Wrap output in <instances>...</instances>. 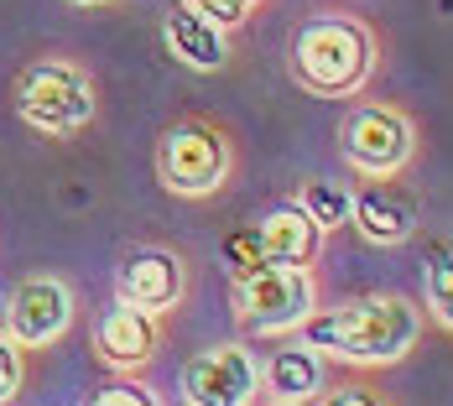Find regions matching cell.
<instances>
[{
    "mask_svg": "<svg viewBox=\"0 0 453 406\" xmlns=\"http://www.w3.org/2000/svg\"><path fill=\"white\" fill-rule=\"evenodd\" d=\"M162 47L193 73H219L229 68V37L225 27H214L209 16H198L193 5H167L162 11Z\"/></svg>",
    "mask_w": 453,
    "mask_h": 406,
    "instance_id": "cell-13",
    "label": "cell"
},
{
    "mask_svg": "<svg viewBox=\"0 0 453 406\" xmlns=\"http://www.w3.org/2000/svg\"><path fill=\"white\" fill-rule=\"evenodd\" d=\"M323 308L318 297V276L313 266H256L245 276H229V313L240 323V333H292L297 323Z\"/></svg>",
    "mask_w": 453,
    "mask_h": 406,
    "instance_id": "cell-5",
    "label": "cell"
},
{
    "mask_svg": "<svg viewBox=\"0 0 453 406\" xmlns=\"http://www.w3.org/2000/svg\"><path fill=\"white\" fill-rule=\"evenodd\" d=\"M375 68H380V37L349 11L308 16L287 42V73L313 99H355L360 89H370Z\"/></svg>",
    "mask_w": 453,
    "mask_h": 406,
    "instance_id": "cell-2",
    "label": "cell"
},
{
    "mask_svg": "<svg viewBox=\"0 0 453 406\" xmlns=\"http://www.w3.org/2000/svg\"><path fill=\"white\" fill-rule=\"evenodd\" d=\"M115 297L157 318L178 313L188 297V261L173 245H131L115 266Z\"/></svg>",
    "mask_w": 453,
    "mask_h": 406,
    "instance_id": "cell-9",
    "label": "cell"
},
{
    "mask_svg": "<svg viewBox=\"0 0 453 406\" xmlns=\"http://www.w3.org/2000/svg\"><path fill=\"white\" fill-rule=\"evenodd\" d=\"M182 5H193L198 16H209V21L225 27V32L245 27V21H256V16L266 11V0H182Z\"/></svg>",
    "mask_w": 453,
    "mask_h": 406,
    "instance_id": "cell-17",
    "label": "cell"
},
{
    "mask_svg": "<svg viewBox=\"0 0 453 406\" xmlns=\"http://www.w3.org/2000/svg\"><path fill=\"white\" fill-rule=\"evenodd\" d=\"M79 318V303H73V287L63 276H21L11 287V303H5V333L21 344V349H47L58 344Z\"/></svg>",
    "mask_w": 453,
    "mask_h": 406,
    "instance_id": "cell-8",
    "label": "cell"
},
{
    "mask_svg": "<svg viewBox=\"0 0 453 406\" xmlns=\"http://www.w3.org/2000/svg\"><path fill=\"white\" fill-rule=\"evenodd\" d=\"M162 396L146 391L136 380H120V386H94L89 391V406H157Z\"/></svg>",
    "mask_w": 453,
    "mask_h": 406,
    "instance_id": "cell-20",
    "label": "cell"
},
{
    "mask_svg": "<svg viewBox=\"0 0 453 406\" xmlns=\"http://www.w3.org/2000/svg\"><path fill=\"white\" fill-rule=\"evenodd\" d=\"M349 225L360 229L365 245L402 250L422 229V198L402 178H355V214Z\"/></svg>",
    "mask_w": 453,
    "mask_h": 406,
    "instance_id": "cell-10",
    "label": "cell"
},
{
    "mask_svg": "<svg viewBox=\"0 0 453 406\" xmlns=\"http://www.w3.org/2000/svg\"><path fill=\"white\" fill-rule=\"evenodd\" d=\"M234 167H240L234 135L214 115H178L157 135V182L173 198H188V203L219 198L234 182Z\"/></svg>",
    "mask_w": 453,
    "mask_h": 406,
    "instance_id": "cell-3",
    "label": "cell"
},
{
    "mask_svg": "<svg viewBox=\"0 0 453 406\" xmlns=\"http://www.w3.org/2000/svg\"><path fill=\"white\" fill-rule=\"evenodd\" d=\"M21 380H27V349L11 333H0V406L21 396Z\"/></svg>",
    "mask_w": 453,
    "mask_h": 406,
    "instance_id": "cell-18",
    "label": "cell"
},
{
    "mask_svg": "<svg viewBox=\"0 0 453 406\" xmlns=\"http://www.w3.org/2000/svg\"><path fill=\"white\" fill-rule=\"evenodd\" d=\"M162 349V318L131 308L126 297H110L94 318V360L115 375H141Z\"/></svg>",
    "mask_w": 453,
    "mask_h": 406,
    "instance_id": "cell-11",
    "label": "cell"
},
{
    "mask_svg": "<svg viewBox=\"0 0 453 406\" xmlns=\"http://www.w3.org/2000/svg\"><path fill=\"white\" fill-rule=\"evenodd\" d=\"M297 203H303V214L328 234V229L349 225V214H355V188L339 182V178H308L297 188Z\"/></svg>",
    "mask_w": 453,
    "mask_h": 406,
    "instance_id": "cell-15",
    "label": "cell"
},
{
    "mask_svg": "<svg viewBox=\"0 0 453 406\" xmlns=\"http://www.w3.org/2000/svg\"><path fill=\"white\" fill-rule=\"evenodd\" d=\"M292 333H303L339 364L386 370V364H402L422 344V308L402 292H365L339 308H318Z\"/></svg>",
    "mask_w": 453,
    "mask_h": 406,
    "instance_id": "cell-1",
    "label": "cell"
},
{
    "mask_svg": "<svg viewBox=\"0 0 453 406\" xmlns=\"http://www.w3.org/2000/svg\"><path fill=\"white\" fill-rule=\"evenodd\" d=\"M422 313L453 333V245H433L422 256Z\"/></svg>",
    "mask_w": 453,
    "mask_h": 406,
    "instance_id": "cell-16",
    "label": "cell"
},
{
    "mask_svg": "<svg viewBox=\"0 0 453 406\" xmlns=\"http://www.w3.org/2000/svg\"><path fill=\"white\" fill-rule=\"evenodd\" d=\"M68 5H84V11H110V5H120V0H68Z\"/></svg>",
    "mask_w": 453,
    "mask_h": 406,
    "instance_id": "cell-22",
    "label": "cell"
},
{
    "mask_svg": "<svg viewBox=\"0 0 453 406\" xmlns=\"http://www.w3.org/2000/svg\"><path fill=\"white\" fill-rule=\"evenodd\" d=\"M182 402L188 406H250L261 402V355L245 339L198 349L182 364Z\"/></svg>",
    "mask_w": 453,
    "mask_h": 406,
    "instance_id": "cell-7",
    "label": "cell"
},
{
    "mask_svg": "<svg viewBox=\"0 0 453 406\" xmlns=\"http://www.w3.org/2000/svg\"><path fill=\"white\" fill-rule=\"evenodd\" d=\"M323 406H380L386 402V391H375V386H323Z\"/></svg>",
    "mask_w": 453,
    "mask_h": 406,
    "instance_id": "cell-21",
    "label": "cell"
},
{
    "mask_svg": "<svg viewBox=\"0 0 453 406\" xmlns=\"http://www.w3.org/2000/svg\"><path fill=\"white\" fill-rule=\"evenodd\" d=\"M225 266H229V276H245V271L266 266L256 229H234V234H229V240H225Z\"/></svg>",
    "mask_w": 453,
    "mask_h": 406,
    "instance_id": "cell-19",
    "label": "cell"
},
{
    "mask_svg": "<svg viewBox=\"0 0 453 406\" xmlns=\"http://www.w3.org/2000/svg\"><path fill=\"white\" fill-rule=\"evenodd\" d=\"M16 115L37 135L68 141V135L89 131L99 120V89L94 73L79 68L73 57H37L16 73Z\"/></svg>",
    "mask_w": 453,
    "mask_h": 406,
    "instance_id": "cell-4",
    "label": "cell"
},
{
    "mask_svg": "<svg viewBox=\"0 0 453 406\" xmlns=\"http://www.w3.org/2000/svg\"><path fill=\"white\" fill-rule=\"evenodd\" d=\"M417 120L396 99H365L339 120V162L355 178H402L417 162Z\"/></svg>",
    "mask_w": 453,
    "mask_h": 406,
    "instance_id": "cell-6",
    "label": "cell"
},
{
    "mask_svg": "<svg viewBox=\"0 0 453 406\" xmlns=\"http://www.w3.org/2000/svg\"><path fill=\"white\" fill-rule=\"evenodd\" d=\"M256 240H261V256L272 266H318V250H323V229L303 214L297 198L266 209L256 225Z\"/></svg>",
    "mask_w": 453,
    "mask_h": 406,
    "instance_id": "cell-14",
    "label": "cell"
},
{
    "mask_svg": "<svg viewBox=\"0 0 453 406\" xmlns=\"http://www.w3.org/2000/svg\"><path fill=\"white\" fill-rule=\"evenodd\" d=\"M328 386V355L308 344L303 333L276 344L272 355L261 360V402H276V406H308L323 396Z\"/></svg>",
    "mask_w": 453,
    "mask_h": 406,
    "instance_id": "cell-12",
    "label": "cell"
}]
</instances>
